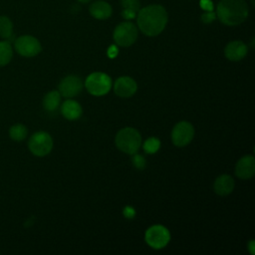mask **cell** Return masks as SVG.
<instances>
[{"mask_svg": "<svg viewBox=\"0 0 255 255\" xmlns=\"http://www.w3.org/2000/svg\"><path fill=\"white\" fill-rule=\"evenodd\" d=\"M146 242L155 249L165 247L171 240V233L162 225H154L146 231Z\"/></svg>", "mask_w": 255, "mask_h": 255, "instance_id": "cell-7", "label": "cell"}, {"mask_svg": "<svg viewBox=\"0 0 255 255\" xmlns=\"http://www.w3.org/2000/svg\"><path fill=\"white\" fill-rule=\"evenodd\" d=\"M118 52H119V51H118L117 46L112 45V46H110L109 49H108V56H109L110 58H115V57H117Z\"/></svg>", "mask_w": 255, "mask_h": 255, "instance_id": "cell-28", "label": "cell"}, {"mask_svg": "<svg viewBox=\"0 0 255 255\" xmlns=\"http://www.w3.org/2000/svg\"><path fill=\"white\" fill-rule=\"evenodd\" d=\"M85 87L93 96H104L108 94L112 88V80L105 73L95 72L87 77Z\"/></svg>", "mask_w": 255, "mask_h": 255, "instance_id": "cell-4", "label": "cell"}, {"mask_svg": "<svg viewBox=\"0 0 255 255\" xmlns=\"http://www.w3.org/2000/svg\"><path fill=\"white\" fill-rule=\"evenodd\" d=\"M13 56L12 47L9 41H0V67L7 65Z\"/></svg>", "mask_w": 255, "mask_h": 255, "instance_id": "cell-19", "label": "cell"}, {"mask_svg": "<svg viewBox=\"0 0 255 255\" xmlns=\"http://www.w3.org/2000/svg\"><path fill=\"white\" fill-rule=\"evenodd\" d=\"M117 148L125 154L135 155L141 148L142 136L134 128H124L116 136Z\"/></svg>", "mask_w": 255, "mask_h": 255, "instance_id": "cell-3", "label": "cell"}, {"mask_svg": "<svg viewBox=\"0 0 255 255\" xmlns=\"http://www.w3.org/2000/svg\"><path fill=\"white\" fill-rule=\"evenodd\" d=\"M249 8L244 0H222L217 7V17L227 26H236L244 22Z\"/></svg>", "mask_w": 255, "mask_h": 255, "instance_id": "cell-2", "label": "cell"}, {"mask_svg": "<svg viewBox=\"0 0 255 255\" xmlns=\"http://www.w3.org/2000/svg\"><path fill=\"white\" fill-rule=\"evenodd\" d=\"M255 173V159L253 156H245L240 159L235 166V174L241 180L253 178Z\"/></svg>", "mask_w": 255, "mask_h": 255, "instance_id": "cell-12", "label": "cell"}, {"mask_svg": "<svg viewBox=\"0 0 255 255\" xmlns=\"http://www.w3.org/2000/svg\"><path fill=\"white\" fill-rule=\"evenodd\" d=\"M200 7L204 11H212L214 10V4H212L211 0H200Z\"/></svg>", "mask_w": 255, "mask_h": 255, "instance_id": "cell-26", "label": "cell"}, {"mask_svg": "<svg viewBox=\"0 0 255 255\" xmlns=\"http://www.w3.org/2000/svg\"><path fill=\"white\" fill-rule=\"evenodd\" d=\"M139 31L137 26L132 22H123L119 24L113 34L116 44L121 47H130L137 41Z\"/></svg>", "mask_w": 255, "mask_h": 255, "instance_id": "cell-5", "label": "cell"}, {"mask_svg": "<svg viewBox=\"0 0 255 255\" xmlns=\"http://www.w3.org/2000/svg\"><path fill=\"white\" fill-rule=\"evenodd\" d=\"M121 4L123 9H129L136 12H139L141 9L140 0H121Z\"/></svg>", "mask_w": 255, "mask_h": 255, "instance_id": "cell-22", "label": "cell"}, {"mask_svg": "<svg viewBox=\"0 0 255 255\" xmlns=\"http://www.w3.org/2000/svg\"><path fill=\"white\" fill-rule=\"evenodd\" d=\"M248 249H249V252L251 254H254L255 253V250H254V240H251L249 243H248Z\"/></svg>", "mask_w": 255, "mask_h": 255, "instance_id": "cell-29", "label": "cell"}, {"mask_svg": "<svg viewBox=\"0 0 255 255\" xmlns=\"http://www.w3.org/2000/svg\"><path fill=\"white\" fill-rule=\"evenodd\" d=\"M138 90L136 81L131 77H120L114 84V91L117 96L121 98H130Z\"/></svg>", "mask_w": 255, "mask_h": 255, "instance_id": "cell-11", "label": "cell"}, {"mask_svg": "<svg viewBox=\"0 0 255 255\" xmlns=\"http://www.w3.org/2000/svg\"><path fill=\"white\" fill-rule=\"evenodd\" d=\"M137 14H138V12L129 10V9H123V11H122V16L126 20H132V19L136 18Z\"/></svg>", "mask_w": 255, "mask_h": 255, "instance_id": "cell-25", "label": "cell"}, {"mask_svg": "<svg viewBox=\"0 0 255 255\" xmlns=\"http://www.w3.org/2000/svg\"><path fill=\"white\" fill-rule=\"evenodd\" d=\"M77 1L80 3H88L91 1V0H77Z\"/></svg>", "mask_w": 255, "mask_h": 255, "instance_id": "cell-30", "label": "cell"}, {"mask_svg": "<svg viewBox=\"0 0 255 255\" xmlns=\"http://www.w3.org/2000/svg\"><path fill=\"white\" fill-rule=\"evenodd\" d=\"M89 11L91 15L98 20L108 19L113 13L112 6L108 2L102 1V0L93 2L89 7Z\"/></svg>", "mask_w": 255, "mask_h": 255, "instance_id": "cell-15", "label": "cell"}, {"mask_svg": "<svg viewBox=\"0 0 255 255\" xmlns=\"http://www.w3.org/2000/svg\"><path fill=\"white\" fill-rule=\"evenodd\" d=\"M200 18H201V21H202L203 23L209 24V23L214 22V21L216 20V18H217V13L214 12V10H212V11H204V12L201 14Z\"/></svg>", "mask_w": 255, "mask_h": 255, "instance_id": "cell-24", "label": "cell"}, {"mask_svg": "<svg viewBox=\"0 0 255 255\" xmlns=\"http://www.w3.org/2000/svg\"><path fill=\"white\" fill-rule=\"evenodd\" d=\"M124 216L126 219H133L136 216V211L132 206H126L124 209Z\"/></svg>", "mask_w": 255, "mask_h": 255, "instance_id": "cell-27", "label": "cell"}, {"mask_svg": "<svg viewBox=\"0 0 255 255\" xmlns=\"http://www.w3.org/2000/svg\"><path fill=\"white\" fill-rule=\"evenodd\" d=\"M30 152L37 157H45L53 149V140L46 132H37L29 140Z\"/></svg>", "mask_w": 255, "mask_h": 255, "instance_id": "cell-6", "label": "cell"}, {"mask_svg": "<svg viewBox=\"0 0 255 255\" xmlns=\"http://www.w3.org/2000/svg\"><path fill=\"white\" fill-rule=\"evenodd\" d=\"M160 148V141L158 138H149L144 143V150L147 154H156Z\"/></svg>", "mask_w": 255, "mask_h": 255, "instance_id": "cell-21", "label": "cell"}, {"mask_svg": "<svg viewBox=\"0 0 255 255\" xmlns=\"http://www.w3.org/2000/svg\"><path fill=\"white\" fill-rule=\"evenodd\" d=\"M167 21L166 10L159 4H152L141 8L137 14L139 29L149 37H155L160 34L164 30Z\"/></svg>", "mask_w": 255, "mask_h": 255, "instance_id": "cell-1", "label": "cell"}, {"mask_svg": "<svg viewBox=\"0 0 255 255\" xmlns=\"http://www.w3.org/2000/svg\"><path fill=\"white\" fill-rule=\"evenodd\" d=\"M14 46L18 54L23 57H34L42 50L38 39L30 35H24L17 38L14 42Z\"/></svg>", "mask_w": 255, "mask_h": 255, "instance_id": "cell-8", "label": "cell"}, {"mask_svg": "<svg viewBox=\"0 0 255 255\" xmlns=\"http://www.w3.org/2000/svg\"><path fill=\"white\" fill-rule=\"evenodd\" d=\"M234 180L229 175H222L220 176L214 185V189L216 193L221 196H226L230 194L234 190Z\"/></svg>", "mask_w": 255, "mask_h": 255, "instance_id": "cell-14", "label": "cell"}, {"mask_svg": "<svg viewBox=\"0 0 255 255\" xmlns=\"http://www.w3.org/2000/svg\"><path fill=\"white\" fill-rule=\"evenodd\" d=\"M83 89L82 80L75 76L71 75L64 78L59 84V93L65 98H73L81 93Z\"/></svg>", "mask_w": 255, "mask_h": 255, "instance_id": "cell-10", "label": "cell"}, {"mask_svg": "<svg viewBox=\"0 0 255 255\" xmlns=\"http://www.w3.org/2000/svg\"><path fill=\"white\" fill-rule=\"evenodd\" d=\"M194 137L193 126L189 122H180L173 129L172 141L177 147L188 146Z\"/></svg>", "mask_w": 255, "mask_h": 255, "instance_id": "cell-9", "label": "cell"}, {"mask_svg": "<svg viewBox=\"0 0 255 255\" xmlns=\"http://www.w3.org/2000/svg\"><path fill=\"white\" fill-rule=\"evenodd\" d=\"M27 134H28L27 128L21 124L12 126L9 130V136L15 142H21L25 140L27 137Z\"/></svg>", "mask_w": 255, "mask_h": 255, "instance_id": "cell-20", "label": "cell"}, {"mask_svg": "<svg viewBox=\"0 0 255 255\" xmlns=\"http://www.w3.org/2000/svg\"><path fill=\"white\" fill-rule=\"evenodd\" d=\"M60 102H61V95L59 91H51L45 96L43 100V106L46 111L54 112L59 107Z\"/></svg>", "mask_w": 255, "mask_h": 255, "instance_id": "cell-17", "label": "cell"}, {"mask_svg": "<svg viewBox=\"0 0 255 255\" xmlns=\"http://www.w3.org/2000/svg\"><path fill=\"white\" fill-rule=\"evenodd\" d=\"M0 37L9 42L13 39V24L6 16H0Z\"/></svg>", "mask_w": 255, "mask_h": 255, "instance_id": "cell-18", "label": "cell"}, {"mask_svg": "<svg viewBox=\"0 0 255 255\" xmlns=\"http://www.w3.org/2000/svg\"><path fill=\"white\" fill-rule=\"evenodd\" d=\"M82 107L81 105L73 100H67L63 103L61 107L62 115L70 121L78 120L82 116Z\"/></svg>", "mask_w": 255, "mask_h": 255, "instance_id": "cell-16", "label": "cell"}, {"mask_svg": "<svg viewBox=\"0 0 255 255\" xmlns=\"http://www.w3.org/2000/svg\"><path fill=\"white\" fill-rule=\"evenodd\" d=\"M133 164L138 168V169H144L147 165V161H146V159L141 156V155H138L137 153L135 155H133Z\"/></svg>", "mask_w": 255, "mask_h": 255, "instance_id": "cell-23", "label": "cell"}, {"mask_svg": "<svg viewBox=\"0 0 255 255\" xmlns=\"http://www.w3.org/2000/svg\"><path fill=\"white\" fill-rule=\"evenodd\" d=\"M248 52L247 46L242 41H232L225 46L224 55L230 61L242 60Z\"/></svg>", "mask_w": 255, "mask_h": 255, "instance_id": "cell-13", "label": "cell"}]
</instances>
